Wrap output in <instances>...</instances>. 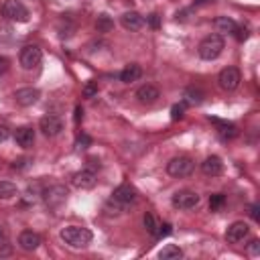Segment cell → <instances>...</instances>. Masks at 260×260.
Returning a JSON list of instances; mask_svg holds the SVG:
<instances>
[{"label":"cell","mask_w":260,"mask_h":260,"mask_svg":"<svg viewBox=\"0 0 260 260\" xmlns=\"http://www.w3.org/2000/svg\"><path fill=\"white\" fill-rule=\"evenodd\" d=\"M223 47H225L223 37L217 35V32H213V35H207V37L199 43L197 53H199L201 59H205V61H213V59H217V57L221 55Z\"/></svg>","instance_id":"6da1fadb"},{"label":"cell","mask_w":260,"mask_h":260,"mask_svg":"<svg viewBox=\"0 0 260 260\" xmlns=\"http://www.w3.org/2000/svg\"><path fill=\"white\" fill-rule=\"evenodd\" d=\"M61 240L71 248H85L91 242V232L81 225H67L61 230Z\"/></svg>","instance_id":"7a4b0ae2"},{"label":"cell","mask_w":260,"mask_h":260,"mask_svg":"<svg viewBox=\"0 0 260 260\" xmlns=\"http://www.w3.org/2000/svg\"><path fill=\"white\" fill-rule=\"evenodd\" d=\"M2 14L12 20V22H26L28 20V8L20 0H4L2 4Z\"/></svg>","instance_id":"3957f363"},{"label":"cell","mask_w":260,"mask_h":260,"mask_svg":"<svg viewBox=\"0 0 260 260\" xmlns=\"http://www.w3.org/2000/svg\"><path fill=\"white\" fill-rule=\"evenodd\" d=\"M195 169V162L189 158V156H175L167 162V173L171 177H189Z\"/></svg>","instance_id":"277c9868"},{"label":"cell","mask_w":260,"mask_h":260,"mask_svg":"<svg viewBox=\"0 0 260 260\" xmlns=\"http://www.w3.org/2000/svg\"><path fill=\"white\" fill-rule=\"evenodd\" d=\"M199 201H201L199 195L195 191H191V189H181L171 199V203H173L175 209H193V207L199 205Z\"/></svg>","instance_id":"5b68a950"},{"label":"cell","mask_w":260,"mask_h":260,"mask_svg":"<svg viewBox=\"0 0 260 260\" xmlns=\"http://www.w3.org/2000/svg\"><path fill=\"white\" fill-rule=\"evenodd\" d=\"M18 59H20V65H22L24 69H35V67L41 65L43 53H41V49H39L37 45H26V47L20 49Z\"/></svg>","instance_id":"8992f818"},{"label":"cell","mask_w":260,"mask_h":260,"mask_svg":"<svg viewBox=\"0 0 260 260\" xmlns=\"http://www.w3.org/2000/svg\"><path fill=\"white\" fill-rule=\"evenodd\" d=\"M240 81H242V75H240V71H238L236 67H225V69H221L219 75H217V83H219V87L225 89V91H234V89L240 85Z\"/></svg>","instance_id":"52a82bcc"},{"label":"cell","mask_w":260,"mask_h":260,"mask_svg":"<svg viewBox=\"0 0 260 260\" xmlns=\"http://www.w3.org/2000/svg\"><path fill=\"white\" fill-rule=\"evenodd\" d=\"M39 128H41V132H43L45 136L53 138V136H59V134H61V130H63V120H61L59 116L47 114V116H43V118H41Z\"/></svg>","instance_id":"ba28073f"},{"label":"cell","mask_w":260,"mask_h":260,"mask_svg":"<svg viewBox=\"0 0 260 260\" xmlns=\"http://www.w3.org/2000/svg\"><path fill=\"white\" fill-rule=\"evenodd\" d=\"M43 199L49 207H59L67 199V187L63 185H51L49 189L43 191Z\"/></svg>","instance_id":"9c48e42d"},{"label":"cell","mask_w":260,"mask_h":260,"mask_svg":"<svg viewBox=\"0 0 260 260\" xmlns=\"http://www.w3.org/2000/svg\"><path fill=\"white\" fill-rule=\"evenodd\" d=\"M248 234H250V228H248L246 221H234V223H230L228 230H225V240H228L230 244H240V242H244V238H246Z\"/></svg>","instance_id":"30bf717a"},{"label":"cell","mask_w":260,"mask_h":260,"mask_svg":"<svg viewBox=\"0 0 260 260\" xmlns=\"http://www.w3.org/2000/svg\"><path fill=\"white\" fill-rule=\"evenodd\" d=\"M39 98H41V91H39L37 87H20V89L14 91V100H16V104H18V106H24V108L37 104Z\"/></svg>","instance_id":"8fae6325"},{"label":"cell","mask_w":260,"mask_h":260,"mask_svg":"<svg viewBox=\"0 0 260 260\" xmlns=\"http://www.w3.org/2000/svg\"><path fill=\"white\" fill-rule=\"evenodd\" d=\"M71 183H73L77 189H93L95 183H98V177H95V173H93L91 169H83V171H79V173L73 175Z\"/></svg>","instance_id":"7c38bea8"},{"label":"cell","mask_w":260,"mask_h":260,"mask_svg":"<svg viewBox=\"0 0 260 260\" xmlns=\"http://www.w3.org/2000/svg\"><path fill=\"white\" fill-rule=\"evenodd\" d=\"M112 201H116L118 205L126 207V205H130V203L136 201V191H134L130 185H120V187L114 189V193H112Z\"/></svg>","instance_id":"4fadbf2b"},{"label":"cell","mask_w":260,"mask_h":260,"mask_svg":"<svg viewBox=\"0 0 260 260\" xmlns=\"http://www.w3.org/2000/svg\"><path fill=\"white\" fill-rule=\"evenodd\" d=\"M158 98H160V91H158L152 83H144V85H140V87L136 89V100H138L140 104L150 106V104H154Z\"/></svg>","instance_id":"5bb4252c"},{"label":"cell","mask_w":260,"mask_h":260,"mask_svg":"<svg viewBox=\"0 0 260 260\" xmlns=\"http://www.w3.org/2000/svg\"><path fill=\"white\" fill-rule=\"evenodd\" d=\"M120 22H122V26L126 30H140L144 26V16L138 14L136 10H128V12H124L120 16Z\"/></svg>","instance_id":"9a60e30c"},{"label":"cell","mask_w":260,"mask_h":260,"mask_svg":"<svg viewBox=\"0 0 260 260\" xmlns=\"http://www.w3.org/2000/svg\"><path fill=\"white\" fill-rule=\"evenodd\" d=\"M18 246L22 250H26V252H32V250H37L41 246V236L37 232H32V230H24L18 236Z\"/></svg>","instance_id":"2e32d148"},{"label":"cell","mask_w":260,"mask_h":260,"mask_svg":"<svg viewBox=\"0 0 260 260\" xmlns=\"http://www.w3.org/2000/svg\"><path fill=\"white\" fill-rule=\"evenodd\" d=\"M201 171H203V175H207V177H217V175H221V171H223V162H221L219 156L211 154V156H207V158L201 162Z\"/></svg>","instance_id":"e0dca14e"},{"label":"cell","mask_w":260,"mask_h":260,"mask_svg":"<svg viewBox=\"0 0 260 260\" xmlns=\"http://www.w3.org/2000/svg\"><path fill=\"white\" fill-rule=\"evenodd\" d=\"M14 140H16L18 146L28 148V146H32V142H35V130H32L30 126L16 128V132H14Z\"/></svg>","instance_id":"ac0fdd59"},{"label":"cell","mask_w":260,"mask_h":260,"mask_svg":"<svg viewBox=\"0 0 260 260\" xmlns=\"http://www.w3.org/2000/svg\"><path fill=\"white\" fill-rule=\"evenodd\" d=\"M183 100H185V104H189V106H199V104L203 102V91H201L199 87H195V85H189V87H185V91H183Z\"/></svg>","instance_id":"d6986e66"},{"label":"cell","mask_w":260,"mask_h":260,"mask_svg":"<svg viewBox=\"0 0 260 260\" xmlns=\"http://www.w3.org/2000/svg\"><path fill=\"white\" fill-rule=\"evenodd\" d=\"M140 75H142V69H140V65H136V63H130V65H126V67L122 69V73H120V79H122L124 83H132V81H136Z\"/></svg>","instance_id":"ffe728a7"},{"label":"cell","mask_w":260,"mask_h":260,"mask_svg":"<svg viewBox=\"0 0 260 260\" xmlns=\"http://www.w3.org/2000/svg\"><path fill=\"white\" fill-rule=\"evenodd\" d=\"M213 124H217V132H219V136L223 138V140H232V138H236L238 136V128L234 126V124H228V122H219V120H211Z\"/></svg>","instance_id":"44dd1931"},{"label":"cell","mask_w":260,"mask_h":260,"mask_svg":"<svg viewBox=\"0 0 260 260\" xmlns=\"http://www.w3.org/2000/svg\"><path fill=\"white\" fill-rule=\"evenodd\" d=\"M158 258H162V260H179V258H183V250L179 246H175V244H167L158 252Z\"/></svg>","instance_id":"7402d4cb"},{"label":"cell","mask_w":260,"mask_h":260,"mask_svg":"<svg viewBox=\"0 0 260 260\" xmlns=\"http://www.w3.org/2000/svg\"><path fill=\"white\" fill-rule=\"evenodd\" d=\"M215 28H217V32H236L238 24H236V20H232L228 16H217L215 18Z\"/></svg>","instance_id":"603a6c76"},{"label":"cell","mask_w":260,"mask_h":260,"mask_svg":"<svg viewBox=\"0 0 260 260\" xmlns=\"http://www.w3.org/2000/svg\"><path fill=\"white\" fill-rule=\"evenodd\" d=\"M18 191H16V185L10 183V181H0V199H10L14 197Z\"/></svg>","instance_id":"cb8c5ba5"},{"label":"cell","mask_w":260,"mask_h":260,"mask_svg":"<svg viewBox=\"0 0 260 260\" xmlns=\"http://www.w3.org/2000/svg\"><path fill=\"white\" fill-rule=\"evenodd\" d=\"M112 26H114V22H112V18H110L108 14H100V16H98V20H95L98 32H110Z\"/></svg>","instance_id":"d4e9b609"},{"label":"cell","mask_w":260,"mask_h":260,"mask_svg":"<svg viewBox=\"0 0 260 260\" xmlns=\"http://www.w3.org/2000/svg\"><path fill=\"white\" fill-rule=\"evenodd\" d=\"M142 221H144V228H146V232L154 236V232H156V228H158V221H156L154 213H150V211H148V213H144V219H142Z\"/></svg>","instance_id":"484cf974"},{"label":"cell","mask_w":260,"mask_h":260,"mask_svg":"<svg viewBox=\"0 0 260 260\" xmlns=\"http://www.w3.org/2000/svg\"><path fill=\"white\" fill-rule=\"evenodd\" d=\"M223 205H225V197H223L221 193L211 195V199H209V209H211V211H219Z\"/></svg>","instance_id":"4316f807"},{"label":"cell","mask_w":260,"mask_h":260,"mask_svg":"<svg viewBox=\"0 0 260 260\" xmlns=\"http://www.w3.org/2000/svg\"><path fill=\"white\" fill-rule=\"evenodd\" d=\"M183 112H185V106L183 104H175L171 108V118L173 120H179V118H183Z\"/></svg>","instance_id":"83f0119b"},{"label":"cell","mask_w":260,"mask_h":260,"mask_svg":"<svg viewBox=\"0 0 260 260\" xmlns=\"http://www.w3.org/2000/svg\"><path fill=\"white\" fill-rule=\"evenodd\" d=\"M169 234H171V225H169V223H158L154 236H156V238H165V236H169Z\"/></svg>","instance_id":"f1b7e54d"},{"label":"cell","mask_w":260,"mask_h":260,"mask_svg":"<svg viewBox=\"0 0 260 260\" xmlns=\"http://www.w3.org/2000/svg\"><path fill=\"white\" fill-rule=\"evenodd\" d=\"M248 252H250L252 256H258V254H260V240H252L250 246H248Z\"/></svg>","instance_id":"f546056e"},{"label":"cell","mask_w":260,"mask_h":260,"mask_svg":"<svg viewBox=\"0 0 260 260\" xmlns=\"http://www.w3.org/2000/svg\"><path fill=\"white\" fill-rule=\"evenodd\" d=\"M91 140H89V136L87 134H81L79 138H77V148H87V144H89Z\"/></svg>","instance_id":"4dcf8cb0"},{"label":"cell","mask_w":260,"mask_h":260,"mask_svg":"<svg viewBox=\"0 0 260 260\" xmlns=\"http://www.w3.org/2000/svg\"><path fill=\"white\" fill-rule=\"evenodd\" d=\"M95 91H98V85H95V83H87V85H85V89H83L85 98H91Z\"/></svg>","instance_id":"1f68e13d"},{"label":"cell","mask_w":260,"mask_h":260,"mask_svg":"<svg viewBox=\"0 0 260 260\" xmlns=\"http://www.w3.org/2000/svg\"><path fill=\"white\" fill-rule=\"evenodd\" d=\"M26 165H28V158L22 156V158H16V160L12 162V169H24Z\"/></svg>","instance_id":"d6a6232c"},{"label":"cell","mask_w":260,"mask_h":260,"mask_svg":"<svg viewBox=\"0 0 260 260\" xmlns=\"http://www.w3.org/2000/svg\"><path fill=\"white\" fill-rule=\"evenodd\" d=\"M8 136H10V130H8V126H4V124H0V142H4V140H8Z\"/></svg>","instance_id":"836d02e7"},{"label":"cell","mask_w":260,"mask_h":260,"mask_svg":"<svg viewBox=\"0 0 260 260\" xmlns=\"http://www.w3.org/2000/svg\"><path fill=\"white\" fill-rule=\"evenodd\" d=\"M8 65H10L8 59H6L4 55H0V75H4V73L8 71Z\"/></svg>","instance_id":"e575fe53"},{"label":"cell","mask_w":260,"mask_h":260,"mask_svg":"<svg viewBox=\"0 0 260 260\" xmlns=\"http://www.w3.org/2000/svg\"><path fill=\"white\" fill-rule=\"evenodd\" d=\"M148 24H150L152 28H156V26H158V14H150V16H148Z\"/></svg>","instance_id":"d590c367"},{"label":"cell","mask_w":260,"mask_h":260,"mask_svg":"<svg viewBox=\"0 0 260 260\" xmlns=\"http://www.w3.org/2000/svg\"><path fill=\"white\" fill-rule=\"evenodd\" d=\"M250 215H252L256 221L260 219V217H258V205H252V207H250Z\"/></svg>","instance_id":"8d00e7d4"},{"label":"cell","mask_w":260,"mask_h":260,"mask_svg":"<svg viewBox=\"0 0 260 260\" xmlns=\"http://www.w3.org/2000/svg\"><path fill=\"white\" fill-rule=\"evenodd\" d=\"M81 116H83L81 108H75V122H79V120H81Z\"/></svg>","instance_id":"74e56055"},{"label":"cell","mask_w":260,"mask_h":260,"mask_svg":"<svg viewBox=\"0 0 260 260\" xmlns=\"http://www.w3.org/2000/svg\"><path fill=\"white\" fill-rule=\"evenodd\" d=\"M0 236H2V230H0Z\"/></svg>","instance_id":"f35d334b"}]
</instances>
